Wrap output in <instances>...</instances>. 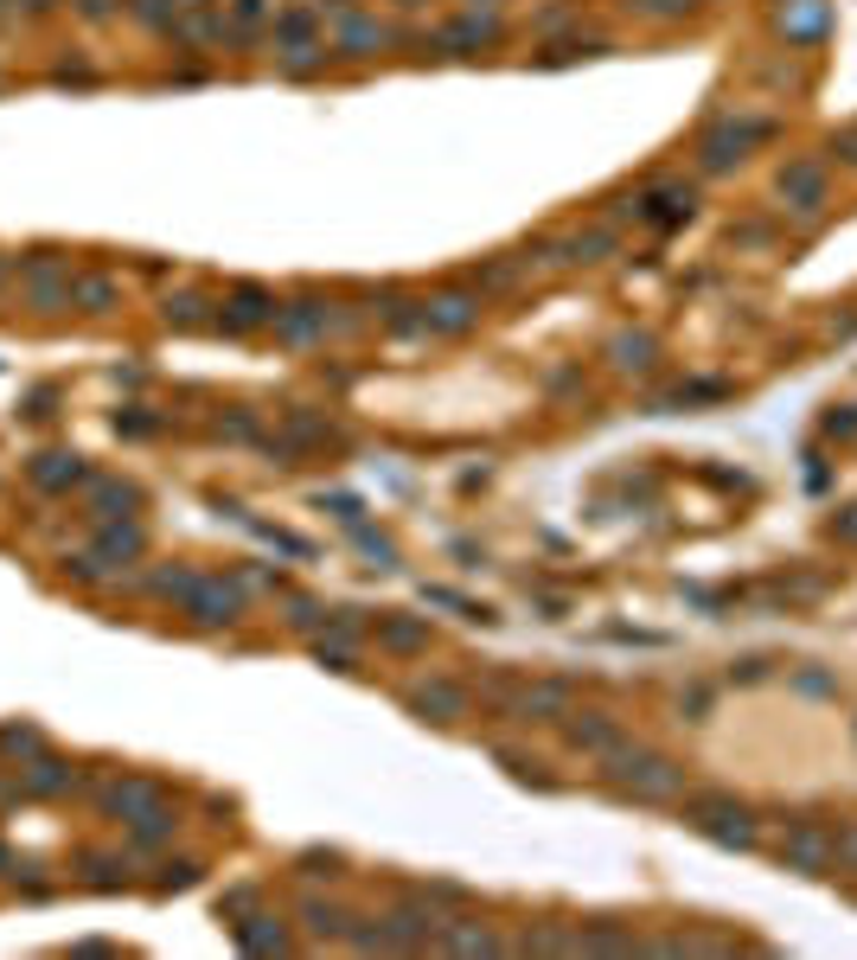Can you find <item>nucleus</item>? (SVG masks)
Wrapping results in <instances>:
<instances>
[{
    "instance_id": "nucleus-1",
    "label": "nucleus",
    "mask_w": 857,
    "mask_h": 960,
    "mask_svg": "<svg viewBox=\"0 0 857 960\" xmlns=\"http://www.w3.org/2000/svg\"><path fill=\"white\" fill-rule=\"evenodd\" d=\"M608 769H615V781H621V788L647 794V801H659V794H678V781H685L672 762H659V755H640V750H608Z\"/></svg>"
},
{
    "instance_id": "nucleus-2",
    "label": "nucleus",
    "mask_w": 857,
    "mask_h": 960,
    "mask_svg": "<svg viewBox=\"0 0 857 960\" xmlns=\"http://www.w3.org/2000/svg\"><path fill=\"white\" fill-rule=\"evenodd\" d=\"M761 135H768V122H761V116H743V122H724V129H717L710 141H704V167H710V174H724V167H736V160L749 155V148L761 141Z\"/></svg>"
},
{
    "instance_id": "nucleus-3",
    "label": "nucleus",
    "mask_w": 857,
    "mask_h": 960,
    "mask_svg": "<svg viewBox=\"0 0 857 960\" xmlns=\"http://www.w3.org/2000/svg\"><path fill=\"white\" fill-rule=\"evenodd\" d=\"M262 320H276V295H269V288H231L225 308H218V327H225V334H250Z\"/></svg>"
},
{
    "instance_id": "nucleus-4",
    "label": "nucleus",
    "mask_w": 857,
    "mask_h": 960,
    "mask_svg": "<svg viewBox=\"0 0 857 960\" xmlns=\"http://www.w3.org/2000/svg\"><path fill=\"white\" fill-rule=\"evenodd\" d=\"M621 211L647 218V225H678V218H691V186L666 180V186H652V192H640V199H634V206H621Z\"/></svg>"
},
{
    "instance_id": "nucleus-5",
    "label": "nucleus",
    "mask_w": 857,
    "mask_h": 960,
    "mask_svg": "<svg viewBox=\"0 0 857 960\" xmlns=\"http://www.w3.org/2000/svg\"><path fill=\"white\" fill-rule=\"evenodd\" d=\"M780 199L794 211H819L826 206V167H819V160H794V167L780 174Z\"/></svg>"
},
{
    "instance_id": "nucleus-6",
    "label": "nucleus",
    "mask_w": 857,
    "mask_h": 960,
    "mask_svg": "<svg viewBox=\"0 0 857 960\" xmlns=\"http://www.w3.org/2000/svg\"><path fill=\"white\" fill-rule=\"evenodd\" d=\"M180 602L199 622H237V608H243V596H237L231 583H206V576H192V590H186Z\"/></svg>"
},
{
    "instance_id": "nucleus-7",
    "label": "nucleus",
    "mask_w": 857,
    "mask_h": 960,
    "mask_svg": "<svg viewBox=\"0 0 857 960\" xmlns=\"http://www.w3.org/2000/svg\"><path fill=\"white\" fill-rule=\"evenodd\" d=\"M276 334H282L288 346H308V339L327 334V308H320V301H295V308H276Z\"/></svg>"
},
{
    "instance_id": "nucleus-8",
    "label": "nucleus",
    "mask_w": 857,
    "mask_h": 960,
    "mask_svg": "<svg viewBox=\"0 0 857 960\" xmlns=\"http://www.w3.org/2000/svg\"><path fill=\"white\" fill-rule=\"evenodd\" d=\"M826 27H831L826 0H787V7H780V32H787V39H800V46H806V39H819Z\"/></svg>"
},
{
    "instance_id": "nucleus-9",
    "label": "nucleus",
    "mask_w": 857,
    "mask_h": 960,
    "mask_svg": "<svg viewBox=\"0 0 857 960\" xmlns=\"http://www.w3.org/2000/svg\"><path fill=\"white\" fill-rule=\"evenodd\" d=\"M474 295H436L429 308H422V327H436V334H461V327H474Z\"/></svg>"
},
{
    "instance_id": "nucleus-10",
    "label": "nucleus",
    "mask_w": 857,
    "mask_h": 960,
    "mask_svg": "<svg viewBox=\"0 0 857 960\" xmlns=\"http://www.w3.org/2000/svg\"><path fill=\"white\" fill-rule=\"evenodd\" d=\"M390 32L385 27H371V20H359V13H346V27H339V46L359 58V52H371V46H385Z\"/></svg>"
},
{
    "instance_id": "nucleus-11",
    "label": "nucleus",
    "mask_w": 857,
    "mask_h": 960,
    "mask_svg": "<svg viewBox=\"0 0 857 960\" xmlns=\"http://www.w3.org/2000/svg\"><path fill=\"white\" fill-rule=\"evenodd\" d=\"M71 301H83L90 314H103L116 301V283L109 276H71Z\"/></svg>"
},
{
    "instance_id": "nucleus-12",
    "label": "nucleus",
    "mask_w": 857,
    "mask_h": 960,
    "mask_svg": "<svg viewBox=\"0 0 857 960\" xmlns=\"http://www.w3.org/2000/svg\"><path fill=\"white\" fill-rule=\"evenodd\" d=\"M608 353H615V365H621V372H647V365H652V339L647 334H621Z\"/></svg>"
},
{
    "instance_id": "nucleus-13",
    "label": "nucleus",
    "mask_w": 857,
    "mask_h": 960,
    "mask_svg": "<svg viewBox=\"0 0 857 960\" xmlns=\"http://www.w3.org/2000/svg\"><path fill=\"white\" fill-rule=\"evenodd\" d=\"M78 474H83V467L71 462V455H46V462L32 467V481H39V487H71Z\"/></svg>"
},
{
    "instance_id": "nucleus-14",
    "label": "nucleus",
    "mask_w": 857,
    "mask_h": 960,
    "mask_svg": "<svg viewBox=\"0 0 857 960\" xmlns=\"http://www.w3.org/2000/svg\"><path fill=\"white\" fill-rule=\"evenodd\" d=\"M787 858H794V864H806V871H819V864H826V839H819V832H794V845H787Z\"/></svg>"
},
{
    "instance_id": "nucleus-15",
    "label": "nucleus",
    "mask_w": 857,
    "mask_h": 960,
    "mask_svg": "<svg viewBox=\"0 0 857 960\" xmlns=\"http://www.w3.org/2000/svg\"><path fill=\"white\" fill-rule=\"evenodd\" d=\"M570 736H576V743H589V750H615V743H621V730H615V724H601V717H589V724H576Z\"/></svg>"
},
{
    "instance_id": "nucleus-16",
    "label": "nucleus",
    "mask_w": 857,
    "mask_h": 960,
    "mask_svg": "<svg viewBox=\"0 0 857 960\" xmlns=\"http://www.w3.org/2000/svg\"><path fill=\"white\" fill-rule=\"evenodd\" d=\"M416 711H442V717H455V711H461V692H448V685H436V692H416Z\"/></svg>"
},
{
    "instance_id": "nucleus-17",
    "label": "nucleus",
    "mask_w": 857,
    "mask_h": 960,
    "mask_svg": "<svg viewBox=\"0 0 857 960\" xmlns=\"http://www.w3.org/2000/svg\"><path fill=\"white\" fill-rule=\"evenodd\" d=\"M199 308H206L199 295H173V301H167V320H173V327H199Z\"/></svg>"
},
{
    "instance_id": "nucleus-18",
    "label": "nucleus",
    "mask_w": 857,
    "mask_h": 960,
    "mask_svg": "<svg viewBox=\"0 0 857 960\" xmlns=\"http://www.w3.org/2000/svg\"><path fill=\"white\" fill-rule=\"evenodd\" d=\"M103 551L109 557H134V551H141V532H122V525H116V532H103Z\"/></svg>"
},
{
    "instance_id": "nucleus-19",
    "label": "nucleus",
    "mask_w": 857,
    "mask_h": 960,
    "mask_svg": "<svg viewBox=\"0 0 857 960\" xmlns=\"http://www.w3.org/2000/svg\"><path fill=\"white\" fill-rule=\"evenodd\" d=\"M634 7H640V13H659V20H672V13H691L698 0H634Z\"/></svg>"
},
{
    "instance_id": "nucleus-20",
    "label": "nucleus",
    "mask_w": 857,
    "mask_h": 960,
    "mask_svg": "<svg viewBox=\"0 0 857 960\" xmlns=\"http://www.w3.org/2000/svg\"><path fill=\"white\" fill-rule=\"evenodd\" d=\"M448 948H468V954L480 948V954H487V948H494V934H487V929H461V934H448Z\"/></svg>"
},
{
    "instance_id": "nucleus-21",
    "label": "nucleus",
    "mask_w": 857,
    "mask_h": 960,
    "mask_svg": "<svg viewBox=\"0 0 857 960\" xmlns=\"http://www.w3.org/2000/svg\"><path fill=\"white\" fill-rule=\"evenodd\" d=\"M385 641H390V647H422V627H410V622H390V627H385Z\"/></svg>"
},
{
    "instance_id": "nucleus-22",
    "label": "nucleus",
    "mask_w": 857,
    "mask_h": 960,
    "mask_svg": "<svg viewBox=\"0 0 857 960\" xmlns=\"http://www.w3.org/2000/svg\"><path fill=\"white\" fill-rule=\"evenodd\" d=\"M857 429V410H845V416H826V436H851Z\"/></svg>"
},
{
    "instance_id": "nucleus-23",
    "label": "nucleus",
    "mask_w": 857,
    "mask_h": 960,
    "mask_svg": "<svg viewBox=\"0 0 857 960\" xmlns=\"http://www.w3.org/2000/svg\"><path fill=\"white\" fill-rule=\"evenodd\" d=\"M262 20V0H237V27H257Z\"/></svg>"
},
{
    "instance_id": "nucleus-24",
    "label": "nucleus",
    "mask_w": 857,
    "mask_h": 960,
    "mask_svg": "<svg viewBox=\"0 0 857 960\" xmlns=\"http://www.w3.org/2000/svg\"><path fill=\"white\" fill-rule=\"evenodd\" d=\"M831 155H845V160H857V135H845V141H831Z\"/></svg>"
},
{
    "instance_id": "nucleus-25",
    "label": "nucleus",
    "mask_w": 857,
    "mask_h": 960,
    "mask_svg": "<svg viewBox=\"0 0 857 960\" xmlns=\"http://www.w3.org/2000/svg\"><path fill=\"white\" fill-rule=\"evenodd\" d=\"M838 532H845V538H857V506L845 513V519H838Z\"/></svg>"
},
{
    "instance_id": "nucleus-26",
    "label": "nucleus",
    "mask_w": 857,
    "mask_h": 960,
    "mask_svg": "<svg viewBox=\"0 0 857 960\" xmlns=\"http://www.w3.org/2000/svg\"><path fill=\"white\" fill-rule=\"evenodd\" d=\"M83 13H109V0H78Z\"/></svg>"
}]
</instances>
